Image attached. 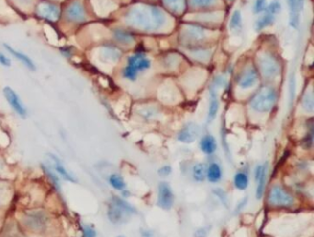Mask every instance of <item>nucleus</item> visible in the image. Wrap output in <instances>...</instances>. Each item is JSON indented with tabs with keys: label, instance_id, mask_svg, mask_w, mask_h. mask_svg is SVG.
<instances>
[{
	"label": "nucleus",
	"instance_id": "nucleus-42",
	"mask_svg": "<svg viewBox=\"0 0 314 237\" xmlns=\"http://www.w3.org/2000/svg\"><path fill=\"white\" fill-rule=\"evenodd\" d=\"M123 237V236H120V237Z\"/></svg>",
	"mask_w": 314,
	"mask_h": 237
},
{
	"label": "nucleus",
	"instance_id": "nucleus-32",
	"mask_svg": "<svg viewBox=\"0 0 314 237\" xmlns=\"http://www.w3.org/2000/svg\"><path fill=\"white\" fill-rule=\"evenodd\" d=\"M217 0H191V3L195 7H208L216 3Z\"/></svg>",
	"mask_w": 314,
	"mask_h": 237
},
{
	"label": "nucleus",
	"instance_id": "nucleus-4",
	"mask_svg": "<svg viewBox=\"0 0 314 237\" xmlns=\"http://www.w3.org/2000/svg\"><path fill=\"white\" fill-rule=\"evenodd\" d=\"M149 67L150 61L148 57L142 54H135L128 58L127 66L124 71V76L127 79L135 80L139 72L148 70Z\"/></svg>",
	"mask_w": 314,
	"mask_h": 237
},
{
	"label": "nucleus",
	"instance_id": "nucleus-41",
	"mask_svg": "<svg viewBox=\"0 0 314 237\" xmlns=\"http://www.w3.org/2000/svg\"><path fill=\"white\" fill-rule=\"evenodd\" d=\"M247 200H248V198H244V200L241 202V203H239V205L237 206V208H236V210H237V212H240V211H242V209L244 208V206L246 205V202H247Z\"/></svg>",
	"mask_w": 314,
	"mask_h": 237
},
{
	"label": "nucleus",
	"instance_id": "nucleus-31",
	"mask_svg": "<svg viewBox=\"0 0 314 237\" xmlns=\"http://www.w3.org/2000/svg\"><path fill=\"white\" fill-rule=\"evenodd\" d=\"M82 234H83V237H97L96 230L90 225H83Z\"/></svg>",
	"mask_w": 314,
	"mask_h": 237
},
{
	"label": "nucleus",
	"instance_id": "nucleus-5",
	"mask_svg": "<svg viewBox=\"0 0 314 237\" xmlns=\"http://www.w3.org/2000/svg\"><path fill=\"white\" fill-rule=\"evenodd\" d=\"M268 202L277 208H291L294 205V198L279 186L273 187L269 191Z\"/></svg>",
	"mask_w": 314,
	"mask_h": 237
},
{
	"label": "nucleus",
	"instance_id": "nucleus-8",
	"mask_svg": "<svg viewBox=\"0 0 314 237\" xmlns=\"http://www.w3.org/2000/svg\"><path fill=\"white\" fill-rule=\"evenodd\" d=\"M261 71L267 78H273L277 75L279 66L275 57L269 55H264L259 59Z\"/></svg>",
	"mask_w": 314,
	"mask_h": 237
},
{
	"label": "nucleus",
	"instance_id": "nucleus-29",
	"mask_svg": "<svg viewBox=\"0 0 314 237\" xmlns=\"http://www.w3.org/2000/svg\"><path fill=\"white\" fill-rule=\"evenodd\" d=\"M313 142H314V132H313V127L311 128L310 132L306 135V137L302 141V146L305 149H311L313 147Z\"/></svg>",
	"mask_w": 314,
	"mask_h": 237
},
{
	"label": "nucleus",
	"instance_id": "nucleus-19",
	"mask_svg": "<svg viewBox=\"0 0 314 237\" xmlns=\"http://www.w3.org/2000/svg\"><path fill=\"white\" fill-rule=\"evenodd\" d=\"M267 168H268V164L265 163V164L263 165L262 172H261L259 178H258V180H257L258 186H257V189H256V198H258V199L262 198V197H263V194H264V191H265V188H266Z\"/></svg>",
	"mask_w": 314,
	"mask_h": 237
},
{
	"label": "nucleus",
	"instance_id": "nucleus-17",
	"mask_svg": "<svg viewBox=\"0 0 314 237\" xmlns=\"http://www.w3.org/2000/svg\"><path fill=\"white\" fill-rule=\"evenodd\" d=\"M5 47L8 49V52H9L11 55H14L18 60H20L22 63L24 64V66H26L29 70H31V71H34V70H35V65L32 62V59H31L28 55H25V54L22 53V52L17 51V50L13 49V48L9 47L8 45H5Z\"/></svg>",
	"mask_w": 314,
	"mask_h": 237
},
{
	"label": "nucleus",
	"instance_id": "nucleus-38",
	"mask_svg": "<svg viewBox=\"0 0 314 237\" xmlns=\"http://www.w3.org/2000/svg\"><path fill=\"white\" fill-rule=\"evenodd\" d=\"M0 64L4 67H9L11 65V60L8 58L7 55L0 53Z\"/></svg>",
	"mask_w": 314,
	"mask_h": 237
},
{
	"label": "nucleus",
	"instance_id": "nucleus-20",
	"mask_svg": "<svg viewBox=\"0 0 314 237\" xmlns=\"http://www.w3.org/2000/svg\"><path fill=\"white\" fill-rule=\"evenodd\" d=\"M168 8L176 14H181L186 8L185 0H164Z\"/></svg>",
	"mask_w": 314,
	"mask_h": 237
},
{
	"label": "nucleus",
	"instance_id": "nucleus-22",
	"mask_svg": "<svg viewBox=\"0 0 314 237\" xmlns=\"http://www.w3.org/2000/svg\"><path fill=\"white\" fill-rule=\"evenodd\" d=\"M290 10H291V25L297 28L298 24V0H289Z\"/></svg>",
	"mask_w": 314,
	"mask_h": 237
},
{
	"label": "nucleus",
	"instance_id": "nucleus-21",
	"mask_svg": "<svg viewBox=\"0 0 314 237\" xmlns=\"http://www.w3.org/2000/svg\"><path fill=\"white\" fill-rule=\"evenodd\" d=\"M233 183H234V186L237 190L244 191V190H247V188L249 186V177L245 173H242V172L237 173L234 176Z\"/></svg>",
	"mask_w": 314,
	"mask_h": 237
},
{
	"label": "nucleus",
	"instance_id": "nucleus-24",
	"mask_svg": "<svg viewBox=\"0 0 314 237\" xmlns=\"http://www.w3.org/2000/svg\"><path fill=\"white\" fill-rule=\"evenodd\" d=\"M192 174H193V178L197 181V182H203L205 178L206 175V172H205V168L204 166L202 163H197L196 164L193 170H192Z\"/></svg>",
	"mask_w": 314,
	"mask_h": 237
},
{
	"label": "nucleus",
	"instance_id": "nucleus-39",
	"mask_svg": "<svg viewBox=\"0 0 314 237\" xmlns=\"http://www.w3.org/2000/svg\"><path fill=\"white\" fill-rule=\"evenodd\" d=\"M262 168H263V165H259V166H256L255 170H254V178L255 180L257 181L258 178H259L260 174H261V172H262Z\"/></svg>",
	"mask_w": 314,
	"mask_h": 237
},
{
	"label": "nucleus",
	"instance_id": "nucleus-1",
	"mask_svg": "<svg viewBox=\"0 0 314 237\" xmlns=\"http://www.w3.org/2000/svg\"><path fill=\"white\" fill-rule=\"evenodd\" d=\"M126 18L129 24L144 30L157 29L165 24V15L159 8L146 5L132 8Z\"/></svg>",
	"mask_w": 314,
	"mask_h": 237
},
{
	"label": "nucleus",
	"instance_id": "nucleus-6",
	"mask_svg": "<svg viewBox=\"0 0 314 237\" xmlns=\"http://www.w3.org/2000/svg\"><path fill=\"white\" fill-rule=\"evenodd\" d=\"M174 196L173 190L167 182H160L158 185L157 206L163 210H170L173 205Z\"/></svg>",
	"mask_w": 314,
	"mask_h": 237
},
{
	"label": "nucleus",
	"instance_id": "nucleus-34",
	"mask_svg": "<svg viewBox=\"0 0 314 237\" xmlns=\"http://www.w3.org/2000/svg\"><path fill=\"white\" fill-rule=\"evenodd\" d=\"M295 93H296V81L295 78H291V82H290V103L292 104L294 98H295Z\"/></svg>",
	"mask_w": 314,
	"mask_h": 237
},
{
	"label": "nucleus",
	"instance_id": "nucleus-14",
	"mask_svg": "<svg viewBox=\"0 0 314 237\" xmlns=\"http://www.w3.org/2000/svg\"><path fill=\"white\" fill-rule=\"evenodd\" d=\"M50 157H51V160L53 162V165H54L53 166H54V168H55L57 174L61 175L64 179L67 180V181L73 183L77 182L76 177L65 168V166H63V164L61 163V161L59 159L57 158L55 155H53V154H50Z\"/></svg>",
	"mask_w": 314,
	"mask_h": 237
},
{
	"label": "nucleus",
	"instance_id": "nucleus-26",
	"mask_svg": "<svg viewBox=\"0 0 314 237\" xmlns=\"http://www.w3.org/2000/svg\"><path fill=\"white\" fill-rule=\"evenodd\" d=\"M114 37H115V39L117 40L118 42L124 43V44L131 43L134 40V37L131 33L126 32V31H123V30H116L114 32Z\"/></svg>",
	"mask_w": 314,
	"mask_h": 237
},
{
	"label": "nucleus",
	"instance_id": "nucleus-2",
	"mask_svg": "<svg viewBox=\"0 0 314 237\" xmlns=\"http://www.w3.org/2000/svg\"><path fill=\"white\" fill-rule=\"evenodd\" d=\"M137 213L135 208L118 197H112L108 206L107 216L109 221L116 224H125L131 219L132 215Z\"/></svg>",
	"mask_w": 314,
	"mask_h": 237
},
{
	"label": "nucleus",
	"instance_id": "nucleus-18",
	"mask_svg": "<svg viewBox=\"0 0 314 237\" xmlns=\"http://www.w3.org/2000/svg\"><path fill=\"white\" fill-rule=\"evenodd\" d=\"M206 176L208 181L211 183L220 182L222 177V170L219 164L211 163L206 171Z\"/></svg>",
	"mask_w": 314,
	"mask_h": 237
},
{
	"label": "nucleus",
	"instance_id": "nucleus-30",
	"mask_svg": "<svg viewBox=\"0 0 314 237\" xmlns=\"http://www.w3.org/2000/svg\"><path fill=\"white\" fill-rule=\"evenodd\" d=\"M212 229L211 225H206L204 227H201L199 229H197L195 234H194V237H207L210 231Z\"/></svg>",
	"mask_w": 314,
	"mask_h": 237
},
{
	"label": "nucleus",
	"instance_id": "nucleus-12",
	"mask_svg": "<svg viewBox=\"0 0 314 237\" xmlns=\"http://www.w3.org/2000/svg\"><path fill=\"white\" fill-rule=\"evenodd\" d=\"M258 79V72L253 67H249L244 70L238 79L239 85L244 89L250 88L255 84Z\"/></svg>",
	"mask_w": 314,
	"mask_h": 237
},
{
	"label": "nucleus",
	"instance_id": "nucleus-16",
	"mask_svg": "<svg viewBox=\"0 0 314 237\" xmlns=\"http://www.w3.org/2000/svg\"><path fill=\"white\" fill-rule=\"evenodd\" d=\"M219 100L217 96V92L215 90V87L212 86L210 89V103H209V110H208V118L207 120L208 122H212L214 119L216 118V116L219 111Z\"/></svg>",
	"mask_w": 314,
	"mask_h": 237
},
{
	"label": "nucleus",
	"instance_id": "nucleus-11",
	"mask_svg": "<svg viewBox=\"0 0 314 237\" xmlns=\"http://www.w3.org/2000/svg\"><path fill=\"white\" fill-rule=\"evenodd\" d=\"M66 16L72 23H82L86 20V12L80 2H74L67 9Z\"/></svg>",
	"mask_w": 314,
	"mask_h": 237
},
{
	"label": "nucleus",
	"instance_id": "nucleus-27",
	"mask_svg": "<svg viewBox=\"0 0 314 237\" xmlns=\"http://www.w3.org/2000/svg\"><path fill=\"white\" fill-rule=\"evenodd\" d=\"M241 24H242V14H241L240 11L236 10L235 12L231 16L229 26H230L231 30H235V29H238L240 27Z\"/></svg>",
	"mask_w": 314,
	"mask_h": 237
},
{
	"label": "nucleus",
	"instance_id": "nucleus-7",
	"mask_svg": "<svg viewBox=\"0 0 314 237\" xmlns=\"http://www.w3.org/2000/svg\"><path fill=\"white\" fill-rule=\"evenodd\" d=\"M25 220L27 225L34 231H43L47 225L48 218L43 212H30L26 214Z\"/></svg>",
	"mask_w": 314,
	"mask_h": 237
},
{
	"label": "nucleus",
	"instance_id": "nucleus-35",
	"mask_svg": "<svg viewBox=\"0 0 314 237\" xmlns=\"http://www.w3.org/2000/svg\"><path fill=\"white\" fill-rule=\"evenodd\" d=\"M267 8V0H256L254 4V11L260 13Z\"/></svg>",
	"mask_w": 314,
	"mask_h": 237
},
{
	"label": "nucleus",
	"instance_id": "nucleus-33",
	"mask_svg": "<svg viewBox=\"0 0 314 237\" xmlns=\"http://www.w3.org/2000/svg\"><path fill=\"white\" fill-rule=\"evenodd\" d=\"M280 9H281L280 4H279L278 2H273V3H271V4L268 6V8H267V13H270V14H272V15L275 16L276 13H278V12L280 11Z\"/></svg>",
	"mask_w": 314,
	"mask_h": 237
},
{
	"label": "nucleus",
	"instance_id": "nucleus-36",
	"mask_svg": "<svg viewBox=\"0 0 314 237\" xmlns=\"http://www.w3.org/2000/svg\"><path fill=\"white\" fill-rule=\"evenodd\" d=\"M157 174L161 177H167L172 174V167L170 166H162L158 171Z\"/></svg>",
	"mask_w": 314,
	"mask_h": 237
},
{
	"label": "nucleus",
	"instance_id": "nucleus-3",
	"mask_svg": "<svg viewBox=\"0 0 314 237\" xmlns=\"http://www.w3.org/2000/svg\"><path fill=\"white\" fill-rule=\"evenodd\" d=\"M277 100V94L274 88L263 86L252 96L250 105L253 110L267 113L271 110Z\"/></svg>",
	"mask_w": 314,
	"mask_h": 237
},
{
	"label": "nucleus",
	"instance_id": "nucleus-28",
	"mask_svg": "<svg viewBox=\"0 0 314 237\" xmlns=\"http://www.w3.org/2000/svg\"><path fill=\"white\" fill-rule=\"evenodd\" d=\"M302 105H303V108L308 112L314 111V97L312 94L305 95V97L303 98Z\"/></svg>",
	"mask_w": 314,
	"mask_h": 237
},
{
	"label": "nucleus",
	"instance_id": "nucleus-9",
	"mask_svg": "<svg viewBox=\"0 0 314 237\" xmlns=\"http://www.w3.org/2000/svg\"><path fill=\"white\" fill-rule=\"evenodd\" d=\"M4 95L8 101V103L10 104V106L13 108V110L16 112L19 116H21L22 118H25L26 114H27V110L25 108L20 97L18 96L15 91L10 87L4 88Z\"/></svg>",
	"mask_w": 314,
	"mask_h": 237
},
{
	"label": "nucleus",
	"instance_id": "nucleus-15",
	"mask_svg": "<svg viewBox=\"0 0 314 237\" xmlns=\"http://www.w3.org/2000/svg\"><path fill=\"white\" fill-rule=\"evenodd\" d=\"M200 149L207 154L211 155L217 150V142L212 135H205L200 142Z\"/></svg>",
	"mask_w": 314,
	"mask_h": 237
},
{
	"label": "nucleus",
	"instance_id": "nucleus-23",
	"mask_svg": "<svg viewBox=\"0 0 314 237\" xmlns=\"http://www.w3.org/2000/svg\"><path fill=\"white\" fill-rule=\"evenodd\" d=\"M108 181L114 190H119V191H124L126 190V182H125L124 178L119 174H111Z\"/></svg>",
	"mask_w": 314,
	"mask_h": 237
},
{
	"label": "nucleus",
	"instance_id": "nucleus-10",
	"mask_svg": "<svg viewBox=\"0 0 314 237\" xmlns=\"http://www.w3.org/2000/svg\"><path fill=\"white\" fill-rule=\"evenodd\" d=\"M200 132V128L195 123H189L181 128L180 132L177 135V139L179 142L182 143L194 142L198 137Z\"/></svg>",
	"mask_w": 314,
	"mask_h": 237
},
{
	"label": "nucleus",
	"instance_id": "nucleus-40",
	"mask_svg": "<svg viewBox=\"0 0 314 237\" xmlns=\"http://www.w3.org/2000/svg\"><path fill=\"white\" fill-rule=\"evenodd\" d=\"M141 235L143 237H153V233L149 230H141Z\"/></svg>",
	"mask_w": 314,
	"mask_h": 237
},
{
	"label": "nucleus",
	"instance_id": "nucleus-25",
	"mask_svg": "<svg viewBox=\"0 0 314 237\" xmlns=\"http://www.w3.org/2000/svg\"><path fill=\"white\" fill-rule=\"evenodd\" d=\"M274 22H275V16L267 12L266 15H264L258 20V22L256 23V27L258 30H262L269 25H272L274 24Z\"/></svg>",
	"mask_w": 314,
	"mask_h": 237
},
{
	"label": "nucleus",
	"instance_id": "nucleus-37",
	"mask_svg": "<svg viewBox=\"0 0 314 237\" xmlns=\"http://www.w3.org/2000/svg\"><path fill=\"white\" fill-rule=\"evenodd\" d=\"M141 115L145 118H152L156 116V111L154 109H146L142 112Z\"/></svg>",
	"mask_w": 314,
	"mask_h": 237
},
{
	"label": "nucleus",
	"instance_id": "nucleus-13",
	"mask_svg": "<svg viewBox=\"0 0 314 237\" xmlns=\"http://www.w3.org/2000/svg\"><path fill=\"white\" fill-rule=\"evenodd\" d=\"M40 16L52 22L58 21L60 17V10L55 5L52 4H43L38 9Z\"/></svg>",
	"mask_w": 314,
	"mask_h": 237
}]
</instances>
